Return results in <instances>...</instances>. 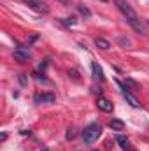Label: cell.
<instances>
[{
    "instance_id": "cell-17",
    "label": "cell",
    "mask_w": 149,
    "mask_h": 151,
    "mask_svg": "<svg viewBox=\"0 0 149 151\" xmlns=\"http://www.w3.org/2000/svg\"><path fill=\"white\" fill-rule=\"evenodd\" d=\"M60 2H62V4H65V5H69V4H70V0H60Z\"/></svg>"
},
{
    "instance_id": "cell-1",
    "label": "cell",
    "mask_w": 149,
    "mask_h": 151,
    "mask_svg": "<svg viewBox=\"0 0 149 151\" xmlns=\"http://www.w3.org/2000/svg\"><path fill=\"white\" fill-rule=\"evenodd\" d=\"M116 5H117V9L123 12V16L126 18L128 25H130L135 32H139V34H146V27H144V23L140 21V18L137 16V12L132 9V5H130L126 0H116Z\"/></svg>"
},
{
    "instance_id": "cell-9",
    "label": "cell",
    "mask_w": 149,
    "mask_h": 151,
    "mask_svg": "<svg viewBox=\"0 0 149 151\" xmlns=\"http://www.w3.org/2000/svg\"><path fill=\"white\" fill-rule=\"evenodd\" d=\"M109 127H111L112 130H116V132H121V130L125 128V123H123L121 119H112L111 123H109Z\"/></svg>"
},
{
    "instance_id": "cell-18",
    "label": "cell",
    "mask_w": 149,
    "mask_h": 151,
    "mask_svg": "<svg viewBox=\"0 0 149 151\" xmlns=\"http://www.w3.org/2000/svg\"><path fill=\"white\" fill-rule=\"evenodd\" d=\"M102 2H107V0H102Z\"/></svg>"
},
{
    "instance_id": "cell-15",
    "label": "cell",
    "mask_w": 149,
    "mask_h": 151,
    "mask_svg": "<svg viewBox=\"0 0 149 151\" xmlns=\"http://www.w3.org/2000/svg\"><path fill=\"white\" fill-rule=\"evenodd\" d=\"M126 84H128V86H132V88H137V84H135L132 79H126Z\"/></svg>"
},
{
    "instance_id": "cell-3",
    "label": "cell",
    "mask_w": 149,
    "mask_h": 151,
    "mask_svg": "<svg viewBox=\"0 0 149 151\" xmlns=\"http://www.w3.org/2000/svg\"><path fill=\"white\" fill-rule=\"evenodd\" d=\"M119 86H121V91H123V97H125V100H126V102H128L132 107L139 109V107H140V102H139V99H137L133 93H130V91H128V88H125L123 84H119Z\"/></svg>"
},
{
    "instance_id": "cell-5",
    "label": "cell",
    "mask_w": 149,
    "mask_h": 151,
    "mask_svg": "<svg viewBox=\"0 0 149 151\" xmlns=\"http://www.w3.org/2000/svg\"><path fill=\"white\" fill-rule=\"evenodd\" d=\"M32 58V53L28 51V49H25V47H18L16 51H14V60H18V62H21V63H25V62H28Z\"/></svg>"
},
{
    "instance_id": "cell-12",
    "label": "cell",
    "mask_w": 149,
    "mask_h": 151,
    "mask_svg": "<svg viewBox=\"0 0 149 151\" xmlns=\"http://www.w3.org/2000/svg\"><path fill=\"white\" fill-rule=\"evenodd\" d=\"M77 9H79V12H81V14H82L84 18H90V16H91V11H90V9H88L86 5L79 4V5H77Z\"/></svg>"
},
{
    "instance_id": "cell-6",
    "label": "cell",
    "mask_w": 149,
    "mask_h": 151,
    "mask_svg": "<svg viewBox=\"0 0 149 151\" xmlns=\"http://www.w3.org/2000/svg\"><path fill=\"white\" fill-rule=\"evenodd\" d=\"M97 106H98V109H102L104 113H112V109H114L112 102L107 100V99H104V97H98V99H97Z\"/></svg>"
},
{
    "instance_id": "cell-2",
    "label": "cell",
    "mask_w": 149,
    "mask_h": 151,
    "mask_svg": "<svg viewBox=\"0 0 149 151\" xmlns=\"http://www.w3.org/2000/svg\"><path fill=\"white\" fill-rule=\"evenodd\" d=\"M100 134H102V127L98 123H91V125H88L82 130V141L86 144H91V142H95L100 137Z\"/></svg>"
},
{
    "instance_id": "cell-10",
    "label": "cell",
    "mask_w": 149,
    "mask_h": 151,
    "mask_svg": "<svg viewBox=\"0 0 149 151\" xmlns=\"http://www.w3.org/2000/svg\"><path fill=\"white\" fill-rule=\"evenodd\" d=\"M95 44H97V47H100V49H109V47H111V42L105 40V39H95Z\"/></svg>"
},
{
    "instance_id": "cell-14",
    "label": "cell",
    "mask_w": 149,
    "mask_h": 151,
    "mask_svg": "<svg viewBox=\"0 0 149 151\" xmlns=\"http://www.w3.org/2000/svg\"><path fill=\"white\" fill-rule=\"evenodd\" d=\"M72 139H74V130L69 128V132H67V141H72Z\"/></svg>"
},
{
    "instance_id": "cell-4",
    "label": "cell",
    "mask_w": 149,
    "mask_h": 151,
    "mask_svg": "<svg viewBox=\"0 0 149 151\" xmlns=\"http://www.w3.org/2000/svg\"><path fill=\"white\" fill-rule=\"evenodd\" d=\"M23 4H27L30 9H34V11H37V12H47V11H49V7H47L46 2H42V0H23Z\"/></svg>"
},
{
    "instance_id": "cell-11",
    "label": "cell",
    "mask_w": 149,
    "mask_h": 151,
    "mask_svg": "<svg viewBox=\"0 0 149 151\" xmlns=\"http://www.w3.org/2000/svg\"><path fill=\"white\" fill-rule=\"evenodd\" d=\"M116 142H117L123 150H126V148H128V139H126L125 135H116Z\"/></svg>"
},
{
    "instance_id": "cell-7",
    "label": "cell",
    "mask_w": 149,
    "mask_h": 151,
    "mask_svg": "<svg viewBox=\"0 0 149 151\" xmlns=\"http://www.w3.org/2000/svg\"><path fill=\"white\" fill-rule=\"evenodd\" d=\"M54 100H56V97L53 93H42V95L35 97V104H53Z\"/></svg>"
},
{
    "instance_id": "cell-13",
    "label": "cell",
    "mask_w": 149,
    "mask_h": 151,
    "mask_svg": "<svg viewBox=\"0 0 149 151\" xmlns=\"http://www.w3.org/2000/svg\"><path fill=\"white\" fill-rule=\"evenodd\" d=\"M63 23L72 27V25H75V18H72V16H70V18H65V19H63Z\"/></svg>"
},
{
    "instance_id": "cell-8",
    "label": "cell",
    "mask_w": 149,
    "mask_h": 151,
    "mask_svg": "<svg viewBox=\"0 0 149 151\" xmlns=\"http://www.w3.org/2000/svg\"><path fill=\"white\" fill-rule=\"evenodd\" d=\"M91 69H93V77H95V79L104 81V70H102V67H100L97 62H91Z\"/></svg>"
},
{
    "instance_id": "cell-16",
    "label": "cell",
    "mask_w": 149,
    "mask_h": 151,
    "mask_svg": "<svg viewBox=\"0 0 149 151\" xmlns=\"http://www.w3.org/2000/svg\"><path fill=\"white\" fill-rule=\"evenodd\" d=\"M19 81H21V84H27V77H25V76H21Z\"/></svg>"
}]
</instances>
